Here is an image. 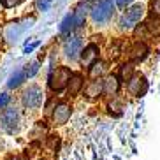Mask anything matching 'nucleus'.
<instances>
[{
    "label": "nucleus",
    "instance_id": "obj_1",
    "mask_svg": "<svg viewBox=\"0 0 160 160\" xmlns=\"http://www.w3.org/2000/svg\"><path fill=\"white\" fill-rule=\"evenodd\" d=\"M0 128L7 134H16L21 128V113L16 108H7L0 114Z\"/></svg>",
    "mask_w": 160,
    "mask_h": 160
},
{
    "label": "nucleus",
    "instance_id": "obj_2",
    "mask_svg": "<svg viewBox=\"0 0 160 160\" xmlns=\"http://www.w3.org/2000/svg\"><path fill=\"white\" fill-rule=\"evenodd\" d=\"M71 69L69 67H57L55 71L51 72L49 79H48V86L51 92L55 93H60L62 90H65L69 86V81H71Z\"/></svg>",
    "mask_w": 160,
    "mask_h": 160
},
{
    "label": "nucleus",
    "instance_id": "obj_3",
    "mask_svg": "<svg viewBox=\"0 0 160 160\" xmlns=\"http://www.w3.org/2000/svg\"><path fill=\"white\" fill-rule=\"evenodd\" d=\"M146 92H148V79L144 78V74L136 72L127 81V93L136 97V99H141V97L146 95Z\"/></svg>",
    "mask_w": 160,
    "mask_h": 160
},
{
    "label": "nucleus",
    "instance_id": "obj_4",
    "mask_svg": "<svg viewBox=\"0 0 160 160\" xmlns=\"http://www.w3.org/2000/svg\"><path fill=\"white\" fill-rule=\"evenodd\" d=\"M42 90L39 88L37 85H30L28 88L23 92V97H21V100H23V106L27 109H37L41 104H42Z\"/></svg>",
    "mask_w": 160,
    "mask_h": 160
},
{
    "label": "nucleus",
    "instance_id": "obj_5",
    "mask_svg": "<svg viewBox=\"0 0 160 160\" xmlns=\"http://www.w3.org/2000/svg\"><path fill=\"white\" fill-rule=\"evenodd\" d=\"M72 116V106L67 102H60L53 109V125L62 127L69 122V118Z\"/></svg>",
    "mask_w": 160,
    "mask_h": 160
},
{
    "label": "nucleus",
    "instance_id": "obj_6",
    "mask_svg": "<svg viewBox=\"0 0 160 160\" xmlns=\"http://www.w3.org/2000/svg\"><path fill=\"white\" fill-rule=\"evenodd\" d=\"M102 85H104V95L109 97V99H116V95L120 93V86H122L120 78L116 74H108L104 76Z\"/></svg>",
    "mask_w": 160,
    "mask_h": 160
},
{
    "label": "nucleus",
    "instance_id": "obj_7",
    "mask_svg": "<svg viewBox=\"0 0 160 160\" xmlns=\"http://www.w3.org/2000/svg\"><path fill=\"white\" fill-rule=\"evenodd\" d=\"M148 55H150V48L146 46L144 42H141V41L134 42L130 48H128V58H130V62H134V63L142 62Z\"/></svg>",
    "mask_w": 160,
    "mask_h": 160
},
{
    "label": "nucleus",
    "instance_id": "obj_8",
    "mask_svg": "<svg viewBox=\"0 0 160 160\" xmlns=\"http://www.w3.org/2000/svg\"><path fill=\"white\" fill-rule=\"evenodd\" d=\"M99 60V48L95 44H88V46L81 51V63L85 67H92Z\"/></svg>",
    "mask_w": 160,
    "mask_h": 160
},
{
    "label": "nucleus",
    "instance_id": "obj_9",
    "mask_svg": "<svg viewBox=\"0 0 160 160\" xmlns=\"http://www.w3.org/2000/svg\"><path fill=\"white\" fill-rule=\"evenodd\" d=\"M83 48V41L81 39H78V37H74V39H69L65 42V48H63V51H65V57L67 58H71V60H74V58H78L81 55V49Z\"/></svg>",
    "mask_w": 160,
    "mask_h": 160
},
{
    "label": "nucleus",
    "instance_id": "obj_10",
    "mask_svg": "<svg viewBox=\"0 0 160 160\" xmlns=\"http://www.w3.org/2000/svg\"><path fill=\"white\" fill-rule=\"evenodd\" d=\"M85 88V78L83 74L76 72V74L71 76V81H69V86H67V92L71 97H76V95L81 93V90Z\"/></svg>",
    "mask_w": 160,
    "mask_h": 160
},
{
    "label": "nucleus",
    "instance_id": "obj_11",
    "mask_svg": "<svg viewBox=\"0 0 160 160\" xmlns=\"http://www.w3.org/2000/svg\"><path fill=\"white\" fill-rule=\"evenodd\" d=\"M85 95L88 97L90 100L99 99L100 95H104V85H102V79H93V81H90L88 85L85 86Z\"/></svg>",
    "mask_w": 160,
    "mask_h": 160
},
{
    "label": "nucleus",
    "instance_id": "obj_12",
    "mask_svg": "<svg viewBox=\"0 0 160 160\" xmlns=\"http://www.w3.org/2000/svg\"><path fill=\"white\" fill-rule=\"evenodd\" d=\"M111 7H109V2H102L100 5H97V9L93 11V19L95 23H104L106 19L111 18Z\"/></svg>",
    "mask_w": 160,
    "mask_h": 160
},
{
    "label": "nucleus",
    "instance_id": "obj_13",
    "mask_svg": "<svg viewBox=\"0 0 160 160\" xmlns=\"http://www.w3.org/2000/svg\"><path fill=\"white\" fill-rule=\"evenodd\" d=\"M106 72H108V67H106L104 62H97V63H93V65L90 67V76H92L93 79H100ZM106 76H108V74H106Z\"/></svg>",
    "mask_w": 160,
    "mask_h": 160
},
{
    "label": "nucleus",
    "instance_id": "obj_14",
    "mask_svg": "<svg viewBox=\"0 0 160 160\" xmlns=\"http://www.w3.org/2000/svg\"><path fill=\"white\" fill-rule=\"evenodd\" d=\"M44 136H46V125H44V122H39L33 127V130L30 132V137L32 139H42Z\"/></svg>",
    "mask_w": 160,
    "mask_h": 160
},
{
    "label": "nucleus",
    "instance_id": "obj_15",
    "mask_svg": "<svg viewBox=\"0 0 160 160\" xmlns=\"http://www.w3.org/2000/svg\"><path fill=\"white\" fill-rule=\"evenodd\" d=\"M25 78H27V76H25V71H23V69H18V71H16L14 74L11 76L9 86H11V88H16V86H18L19 83H21V81L25 79Z\"/></svg>",
    "mask_w": 160,
    "mask_h": 160
},
{
    "label": "nucleus",
    "instance_id": "obj_16",
    "mask_svg": "<svg viewBox=\"0 0 160 160\" xmlns=\"http://www.w3.org/2000/svg\"><path fill=\"white\" fill-rule=\"evenodd\" d=\"M37 71H39V63H37V62H33V63H30V69H28V67L25 69V76H27V78H32Z\"/></svg>",
    "mask_w": 160,
    "mask_h": 160
},
{
    "label": "nucleus",
    "instance_id": "obj_17",
    "mask_svg": "<svg viewBox=\"0 0 160 160\" xmlns=\"http://www.w3.org/2000/svg\"><path fill=\"white\" fill-rule=\"evenodd\" d=\"M9 100H11V97L7 93H0V109H4L9 104Z\"/></svg>",
    "mask_w": 160,
    "mask_h": 160
},
{
    "label": "nucleus",
    "instance_id": "obj_18",
    "mask_svg": "<svg viewBox=\"0 0 160 160\" xmlns=\"http://www.w3.org/2000/svg\"><path fill=\"white\" fill-rule=\"evenodd\" d=\"M151 11H153V14L160 16V0H153L151 2Z\"/></svg>",
    "mask_w": 160,
    "mask_h": 160
},
{
    "label": "nucleus",
    "instance_id": "obj_19",
    "mask_svg": "<svg viewBox=\"0 0 160 160\" xmlns=\"http://www.w3.org/2000/svg\"><path fill=\"white\" fill-rule=\"evenodd\" d=\"M19 2H23V0H2V4H4L5 7H14V5H18Z\"/></svg>",
    "mask_w": 160,
    "mask_h": 160
}]
</instances>
